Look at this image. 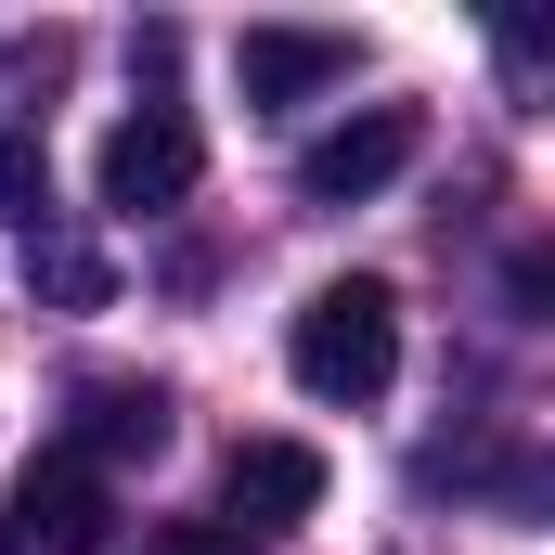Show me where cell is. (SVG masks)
<instances>
[{"label":"cell","instance_id":"6","mask_svg":"<svg viewBox=\"0 0 555 555\" xmlns=\"http://www.w3.org/2000/svg\"><path fill=\"white\" fill-rule=\"evenodd\" d=\"M349 65H362V39H349V26H246V39H233V78H246V104H259V117L310 104V91H336Z\"/></svg>","mask_w":555,"mask_h":555},{"label":"cell","instance_id":"2","mask_svg":"<svg viewBox=\"0 0 555 555\" xmlns=\"http://www.w3.org/2000/svg\"><path fill=\"white\" fill-rule=\"evenodd\" d=\"M91 181H104V207H117V220H168V207L207 181V130H194L181 104H142V117L104 130V168H91Z\"/></svg>","mask_w":555,"mask_h":555},{"label":"cell","instance_id":"11","mask_svg":"<svg viewBox=\"0 0 555 555\" xmlns=\"http://www.w3.org/2000/svg\"><path fill=\"white\" fill-rule=\"evenodd\" d=\"M142 555H259V543H233L220 517H155V530H142Z\"/></svg>","mask_w":555,"mask_h":555},{"label":"cell","instance_id":"8","mask_svg":"<svg viewBox=\"0 0 555 555\" xmlns=\"http://www.w3.org/2000/svg\"><path fill=\"white\" fill-rule=\"evenodd\" d=\"M26 297H52V310H104V297H117V272H104V246L39 233V246H26Z\"/></svg>","mask_w":555,"mask_h":555},{"label":"cell","instance_id":"5","mask_svg":"<svg viewBox=\"0 0 555 555\" xmlns=\"http://www.w3.org/2000/svg\"><path fill=\"white\" fill-rule=\"evenodd\" d=\"M414 155H426L414 104H362V117H336V130L297 155V194H310V207H362V194H388Z\"/></svg>","mask_w":555,"mask_h":555},{"label":"cell","instance_id":"3","mask_svg":"<svg viewBox=\"0 0 555 555\" xmlns=\"http://www.w3.org/2000/svg\"><path fill=\"white\" fill-rule=\"evenodd\" d=\"M0 530H13L26 555H104V530H117V478L78 465V452L52 439V452L13 478V517H0Z\"/></svg>","mask_w":555,"mask_h":555},{"label":"cell","instance_id":"9","mask_svg":"<svg viewBox=\"0 0 555 555\" xmlns=\"http://www.w3.org/2000/svg\"><path fill=\"white\" fill-rule=\"evenodd\" d=\"M0 233H52V155H39V130H0Z\"/></svg>","mask_w":555,"mask_h":555},{"label":"cell","instance_id":"1","mask_svg":"<svg viewBox=\"0 0 555 555\" xmlns=\"http://www.w3.org/2000/svg\"><path fill=\"white\" fill-rule=\"evenodd\" d=\"M284 362H297V388L310 401H336V414H362V401H388V375H401V297L375 272L323 284L310 310H297V336H284Z\"/></svg>","mask_w":555,"mask_h":555},{"label":"cell","instance_id":"4","mask_svg":"<svg viewBox=\"0 0 555 555\" xmlns=\"http://www.w3.org/2000/svg\"><path fill=\"white\" fill-rule=\"evenodd\" d=\"M323 452L310 439H233L220 452V530L233 543H272V530H297V517H323Z\"/></svg>","mask_w":555,"mask_h":555},{"label":"cell","instance_id":"12","mask_svg":"<svg viewBox=\"0 0 555 555\" xmlns=\"http://www.w3.org/2000/svg\"><path fill=\"white\" fill-rule=\"evenodd\" d=\"M0 555H26V543H13V530H0Z\"/></svg>","mask_w":555,"mask_h":555},{"label":"cell","instance_id":"10","mask_svg":"<svg viewBox=\"0 0 555 555\" xmlns=\"http://www.w3.org/2000/svg\"><path fill=\"white\" fill-rule=\"evenodd\" d=\"M65 78V26H39V39H0V91H52Z\"/></svg>","mask_w":555,"mask_h":555},{"label":"cell","instance_id":"7","mask_svg":"<svg viewBox=\"0 0 555 555\" xmlns=\"http://www.w3.org/2000/svg\"><path fill=\"white\" fill-rule=\"evenodd\" d=\"M65 452L104 465V478H117V465H155V452H168V388H142V375H91V388H78V426H65Z\"/></svg>","mask_w":555,"mask_h":555}]
</instances>
